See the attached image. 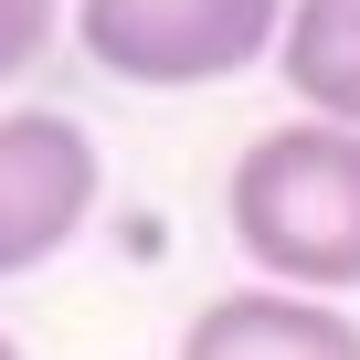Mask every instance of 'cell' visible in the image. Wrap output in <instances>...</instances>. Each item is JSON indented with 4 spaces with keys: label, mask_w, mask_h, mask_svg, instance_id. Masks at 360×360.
Instances as JSON below:
<instances>
[{
    "label": "cell",
    "mask_w": 360,
    "mask_h": 360,
    "mask_svg": "<svg viewBox=\"0 0 360 360\" xmlns=\"http://www.w3.org/2000/svg\"><path fill=\"white\" fill-rule=\"evenodd\" d=\"M53 22H64V0H0V85L32 75V53L53 43Z\"/></svg>",
    "instance_id": "obj_6"
},
{
    "label": "cell",
    "mask_w": 360,
    "mask_h": 360,
    "mask_svg": "<svg viewBox=\"0 0 360 360\" xmlns=\"http://www.w3.org/2000/svg\"><path fill=\"white\" fill-rule=\"evenodd\" d=\"M276 75L318 127H360V0H297Z\"/></svg>",
    "instance_id": "obj_5"
},
{
    "label": "cell",
    "mask_w": 360,
    "mask_h": 360,
    "mask_svg": "<svg viewBox=\"0 0 360 360\" xmlns=\"http://www.w3.org/2000/svg\"><path fill=\"white\" fill-rule=\"evenodd\" d=\"M106 191V159L85 138V117L64 106H0V286L53 265Z\"/></svg>",
    "instance_id": "obj_3"
},
{
    "label": "cell",
    "mask_w": 360,
    "mask_h": 360,
    "mask_svg": "<svg viewBox=\"0 0 360 360\" xmlns=\"http://www.w3.org/2000/svg\"><path fill=\"white\" fill-rule=\"evenodd\" d=\"M223 223L244 265L286 297H360V127H265L223 180Z\"/></svg>",
    "instance_id": "obj_1"
},
{
    "label": "cell",
    "mask_w": 360,
    "mask_h": 360,
    "mask_svg": "<svg viewBox=\"0 0 360 360\" xmlns=\"http://www.w3.org/2000/svg\"><path fill=\"white\" fill-rule=\"evenodd\" d=\"M297 0H75V43L106 85H223L244 64H276Z\"/></svg>",
    "instance_id": "obj_2"
},
{
    "label": "cell",
    "mask_w": 360,
    "mask_h": 360,
    "mask_svg": "<svg viewBox=\"0 0 360 360\" xmlns=\"http://www.w3.org/2000/svg\"><path fill=\"white\" fill-rule=\"evenodd\" d=\"M180 360H360V318L328 307V297L233 286V297H202L191 307Z\"/></svg>",
    "instance_id": "obj_4"
},
{
    "label": "cell",
    "mask_w": 360,
    "mask_h": 360,
    "mask_svg": "<svg viewBox=\"0 0 360 360\" xmlns=\"http://www.w3.org/2000/svg\"><path fill=\"white\" fill-rule=\"evenodd\" d=\"M0 360H22V339H11V328H0Z\"/></svg>",
    "instance_id": "obj_7"
}]
</instances>
